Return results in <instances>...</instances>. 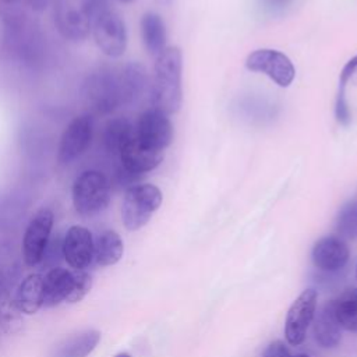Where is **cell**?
Wrapping results in <instances>:
<instances>
[{"mask_svg":"<svg viewBox=\"0 0 357 357\" xmlns=\"http://www.w3.org/2000/svg\"><path fill=\"white\" fill-rule=\"evenodd\" d=\"M181 50L177 46H169L156 56L151 99L152 107L166 114L178 112L181 106Z\"/></svg>","mask_w":357,"mask_h":357,"instance_id":"obj_1","label":"cell"},{"mask_svg":"<svg viewBox=\"0 0 357 357\" xmlns=\"http://www.w3.org/2000/svg\"><path fill=\"white\" fill-rule=\"evenodd\" d=\"M112 184L98 170L82 172L73 183V204L75 211L85 218L100 213L110 202Z\"/></svg>","mask_w":357,"mask_h":357,"instance_id":"obj_2","label":"cell"},{"mask_svg":"<svg viewBox=\"0 0 357 357\" xmlns=\"http://www.w3.org/2000/svg\"><path fill=\"white\" fill-rule=\"evenodd\" d=\"M163 195L153 184H135L127 188L121 204V220L127 230L144 227L159 209Z\"/></svg>","mask_w":357,"mask_h":357,"instance_id":"obj_3","label":"cell"},{"mask_svg":"<svg viewBox=\"0 0 357 357\" xmlns=\"http://www.w3.org/2000/svg\"><path fill=\"white\" fill-rule=\"evenodd\" d=\"M82 92L86 102L98 113H110L123 106L119 68H98L86 77Z\"/></svg>","mask_w":357,"mask_h":357,"instance_id":"obj_4","label":"cell"},{"mask_svg":"<svg viewBox=\"0 0 357 357\" xmlns=\"http://www.w3.org/2000/svg\"><path fill=\"white\" fill-rule=\"evenodd\" d=\"M54 22L63 38L68 40H84L93 24V17L85 0H53Z\"/></svg>","mask_w":357,"mask_h":357,"instance_id":"obj_5","label":"cell"},{"mask_svg":"<svg viewBox=\"0 0 357 357\" xmlns=\"http://www.w3.org/2000/svg\"><path fill=\"white\" fill-rule=\"evenodd\" d=\"M95 42L109 57H120L127 47V29L121 17L110 8L99 14L92 24Z\"/></svg>","mask_w":357,"mask_h":357,"instance_id":"obj_6","label":"cell"},{"mask_svg":"<svg viewBox=\"0 0 357 357\" xmlns=\"http://www.w3.org/2000/svg\"><path fill=\"white\" fill-rule=\"evenodd\" d=\"M245 67L250 71H257L268 75L279 86H289L296 75L291 60L282 52L275 49H258L248 54Z\"/></svg>","mask_w":357,"mask_h":357,"instance_id":"obj_7","label":"cell"},{"mask_svg":"<svg viewBox=\"0 0 357 357\" xmlns=\"http://www.w3.org/2000/svg\"><path fill=\"white\" fill-rule=\"evenodd\" d=\"M318 293L315 289H305L290 305L284 321V336L291 346L304 342L307 329L315 318Z\"/></svg>","mask_w":357,"mask_h":357,"instance_id":"obj_8","label":"cell"},{"mask_svg":"<svg viewBox=\"0 0 357 357\" xmlns=\"http://www.w3.org/2000/svg\"><path fill=\"white\" fill-rule=\"evenodd\" d=\"M52 227L53 212L49 208L39 209L28 223L22 238V258L28 266H35L42 261Z\"/></svg>","mask_w":357,"mask_h":357,"instance_id":"obj_9","label":"cell"},{"mask_svg":"<svg viewBox=\"0 0 357 357\" xmlns=\"http://www.w3.org/2000/svg\"><path fill=\"white\" fill-rule=\"evenodd\" d=\"M137 138L158 151H165L173 139V126L166 113L156 107L141 113L135 126Z\"/></svg>","mask_w":357,"mask_h":357,"instance_id":"obj_10","label":"cell"},{"mask_svg":"<svg viewBox=\"0 0 357 357\" xmlns=\"http://www.w3.org/2000/svg\"><path fill=\"white\" fill-rule=\"evenodd\" d=\"M92 138V117L82 114L75 117L64 130L57 152V162L68 165L79 158L88 148Z\"/></svg>","mask_w":357,"mask_h":357,"instance_id":"obj_11","label":"cell"},{"mask_svg":"<svg viewBox=\"0 0 357 357\" xmlns=\"http://www.w3.org/2000/svg\"><path fill=\"white\" fill-rule=\"evenodd\" d=\"M63 257L75 271H84L93 259V238L84 226H71L63 241Z\"/></svg>","mask_w":357,"mask_h":357,"instance_id":"obj_12","label":"cell"},{"mask_svg":"<svg viewBox=\"0 0 357 357\" xmlns=\"http://www.w3.org/2000/svg\"><path fill=\"white\" fill-rule=\"evenodd\" d=\"M119 159L124 169L141 176L160 165L163 159V151H158L142 144L134 134L121 148Z\"/></svg>","mask_w":357,"mask_h":357,"instance_id":"obj_13","label":"cell"},{"mask_svg":"<svg viewBox=\"0 0 357 357\" xmlns=\"http://www.w3.org/2000/svg\"><path fill=\"white\" fill-rule=\"evenodd\" d=\"M311 257L314 265L318 269L325 272H335L347 264L350 251L342 237L325 236L314 244Z\"/></svg>","mask_w":357,"mask_h":357,"instance_id":"obj_14","label":"cell"},{"mask_svg":"<svg viewBox=\"0 0 357 357\" xmlns=\"http://www.w3.org/2000/svg\"><path fill=\"white\" fill-rule=\"evenodd\" d=\"M75 284V272L64 268H53L42 280L43 305L53 307L61 301H67Z\"/></svg>","mask_w":357,"mask_h":357,"instance_id":"obj_15","label":"cell"},{"mask_svg":"<svg viewBox=\"0 0 357 357\" xmlns=\"http://www.w3.org/2000/svg\"><path fill=\"white\" fill-rule=\"evenodd\" d=\"M123 105H132L141 99L148 86V73L144 64L130 61L119 68Z\"/></svg>","mask_w":357,"mask_h":357,"instance_id":"obj_16","label":"cell"},{"mask_svg":"<svg viewBox=\"0 0 357 357\" xmlns=\"http://www.w3.org/2000/svg\"><path fill=\"white\" fill-rule=\"evenodd\" d=\"M340 325L335 317L332 301L326 303L314 322V337L317 343L324 349L336 347L342 340Z\"/></svg>","mask_w":357,"mask_h":357,"instance_id":"obj_17","label":"cell"},{"mask_svg":"<svg viewBox=\"0 0 357 357\" xmlns=\"http://www.w3.org/2000/svg\"><path fill=\"white\" fill-rule=\"evenodd\" d=\"M141 35L145 49L152 56H159L166 46V26L162 17L148 11L141 18Z\"/></svg>","mask_w":357,"mask_h":357,"instance_id":"obj_18","label":"cell"},{"mask_svg":"<svg viewBox=\"0 0 357 357\" xmlns=\"http://www.w3.org/2000/svg\"><path fill=\"white\" fill-rule=\"evenodd\" d=\"M124 252V244L114 230L102 231L93 241V259L100 266L117 264Z\"/></svg>","mask_w":357,"mask_h":357,"instance_id":"obj_19","label":"cell"},{"mask_svg":"<svg viewBox=\"0 0 357 357\" xmlns=\"http://www.w3.org/2000/svg\"><path fill=\"white\" fill-rule=\"evenodd\" d=\"M43 276L39 273L28 275L18 286L15 301L25 314H35L43 305Z\"/></svg>","mask_w":357,"mask_h":357,"instance_id":"obj_20","label":"cell"},{"mask_svg":"<svg viewBox=\"0 0 357 357\" xmlns=\"http://www.w3.org/2000/svg\"><path fill=\"white\" fill-rule=\"evenodd\" d=\"M135 134V126L124 117L110 120L103 130L102 144L105 151L112 156H119L124 144Z\"/></svg>","mask_w":357,"mask_h":357,"instance_id":"obj_21","label":"cell"},{"mask_svg":"<svg viewBox=\"0 0 357 357\" xmlns=\"http://www.w3.org/2000/svg\"><path fill=\"white\" fill-rule=\"evenodd\" d=\"M100 333L98 331H85L61 342L52 357H86L99 343Z\"/></svg>","mask_w":357,"mask_h":357,"instance_id":"obj_22","label":"cell"},{"mask_svg":"<svg viewBox=\"0 0 357 357\" xmlns=\"http://www.w3.org/2000/svg\"><path fill=\"white\" fill-rule=\"evenodd\" d=\"M332 305L340 328L357 333V287L343 291Z\"/></svg>","mask_w":357,"mask_h":357,"instance_id":"obj_23","label":"cell"},{"mask_svg":"<svg viewBox=\"0 0 357 357\" xmlns=\"http://www.w3.org/2000/svg\"><path fill=\"white\" fill-rule=\"evenodd\" d=\"M22 326V311L10 290H0V328L6 333H15Z\"/></svg>","mask_w":357,"mask_h":357,"instance_id":"obj_24","label":"cell"},{"mask_svg":"<svg viewBox=\"0 0 357 357\" xmlns=\"http://www.w3.org/2000/svg\"><path fill=\"white\" fill-rule=\"evenodd\" d=\"M20 261L13 248L7 243L0 244V290H10L20 275Z\"/></svg>","mask_w":357,"mask_h":357,"instance_id":"obj_25","label":"cell"},{"mask_svg":"<svg viewBox=\"0 0 357 357\" xmlns=\"http://www.w3.org/2000/svg\"><path fill=\"white\" fill-rule=\"evenodd\" d=\"M336 230L344 238H357V201H350L342 206L336 218Z\"/></svg>","mask_w":357,"mask_h":357,"instance_id":"obj_26","label":"cell"},{"mask_svg":"<svg viewBox=\"0 0 357 357\" xmlns=\"http://www.w3.org/2000/svg\"><path fill=\"white\" fill-rule=\"evenodd\" d=\"M92 287V276L84 271H75V284L67 303L81 301Z\"/></svg>","mask_w":357,"mask_h":357,"instance_id":"obj_27","label":"cell"},{"mask_svg":"<svg viewBox=\"0 0 357 357\" xmlns=\"http://www.w3.org/2000/svg\"><path fill=\"white\" fill-rule=\"evenodd\" d=\"M335 114L340 124L347 126L351 121V112L346 100V91H339L336 96V105H335Z\"/></svg>","mask_w":357,"mask_h":357,"instance_id":"obj_28","label":"cell"},{"mask_svg":"<svg viewBox=\"0 0 357 357\" xmlns=\"http://www.w3.org/2000/svg\"><path fill=\"white\" fill-rule=\"evenodd\" d=\"M357 70V54L354 57H351L340 70L339 74V91H346V85L349 84V81L351 79L354 71Z\"/></svg>","mask_w":357,"mask_h":357,"instance_id":"obj_29","label":"cell"},{"mask_svg":"<svg viewBox=\"0 0 357 357\" xmlns=\"http://www.w3.org/2000/svg\"><path fill=\"white\" fill-rule=\"evenodd\" d=\"M262 357H293V356L290 354L289 349L284 346L282 340H275L265 347Z\"/></svg>","mask_w":357,"mask_h":357,"instance_id":"obj_30","label":"cell"},{"mask_svg":"<svg viewBox=\"0 0 357 357\" xmlns=\"http://www.w3.org/2000/svg\"><path fill=\"white\" fill-rule=\"evenodd\" d=\"M86 3V7L89 8L93 20L102 14L103 11L109 10V1L107 0H85Z\"/></svg>","mask_w":357,"mask_h":357,"instance_id":"obj_31","label":"cell"},{"mask_svg":"<svg viewBox=\"0 0 357 357\" xmlns=\"http://www.w3.org/2000/svg\"><path fill=\"white\" fill-rule=\"evenodd\" d=\"M262 6L271 11H278L284 8L289 3H291L293 0H261Z\"/></svg>","mask_w":357,"mask_h":357,"instance_id":"obj_32","label":"cell"},{"mask_svg":"<svg viewBox=\"0 0 357 357\" xmlns=\"http://www.w3.org/2000/svg\"><path fill=\"white\" fill-rule=\"evenodd\" d=\"M25 4H28L32 10H35V11H42V10H45L47 6H49V3L50 1H53V0H22Z\"/></svg>","mask_w":357,"mask_h":357,"instance_id":"obj_33","label":"cell"},{"mask_svg":"<svg viewBox=\"0 0 357 357\" xmlns=\"http://www.w3.org/2000/svg\"><path fill=\"white\" fill-rule=\"evenodd\" d=\"M18 0H0V6L1 7H10L13 4H15Z\"/></svg>","mask_w":357,"mask_h":357,"instance_id":"obj_34","label":"cell"},{"mask_svg":"<svg viewBox=\"0 0 357 357\" xmlns=\"http://www.w3.org/2000/svg\"><path fill=\"white\" fill-rule=\"evenodd\" d=\"M156 3H159V4H165V6H169V4H172V1L173 0H155Z\"/></svg>","mask_w":357,"mask_h":357,"instance_id":"obj_35","label":"cell"},{"mask_svg":"<svg viewBox=\"0 0 357 357\" xmlns=\"http://www.w3.org/2000/svg\"><path fill=\"white\" fill-rule=\"evenodd\" d=\"M114 357H131L130 354H127V353H119L117 356H114Z\"/></svg>","mask_w":357,"mask_h":357,"instance_id":"obj_36","label":"cell"},{"mask_svg":"<svg viewBox=\"0 0 357 357\" xmlns=\"http://www.w3.org/2000/svg\"><path fill=\"white\" fill-rule=\"evenodd\" d=\"M117 1H120V3H132L135 0H117Z\"/></svg>","mask_w":357,"mask_h":357,"instance_id":"obj_37","label":"cell"},{"mask_svg":"<svg viewBox=\"0 0 357 357\" xmlns=\"http://www.w3.org/2000/svg\"><path fill=\"white\" fill-rule=\"evenodd\" d=\"M293 357H310V356H307V354H296Z\"/></svg>","mask_w":357,"mask_h":357,"instance_id":"obj_38","label":"cell"},{"mask_svg":"<svg viewBox=\"0 0 357 357\" xmlns=\"http://www.w3.org/2000/svg\"><path fill=\"white\" fill-rule=\"evenodd\" d=\"M356 278H357V268H356Z\"/></svg>","mask_w":357,"mask_h":357,"instance_id":"obj_39","label":"cell"}]
</instances>
